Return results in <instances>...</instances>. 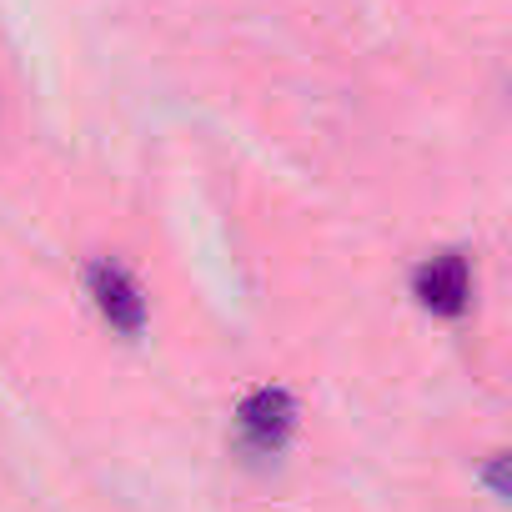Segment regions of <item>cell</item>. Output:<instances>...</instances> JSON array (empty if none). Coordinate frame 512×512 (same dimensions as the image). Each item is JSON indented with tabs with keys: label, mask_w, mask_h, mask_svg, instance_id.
Returning a JSON list of instances; mask_svg holds the SVG:
<instances>
[{
	"label": "cell",
	"mask_w": 512,
	"mask_h": 512,
	"mask_svg": "<svg viewBox=\"0 0 512 512\" xmlns=\"http://www.w3.org/2000/svg\"><path fill=\"white\" fill-rule=\"evenodd\" d=\"M86 297L96 302L101 322L116 337H126V342H136L146 332V322H151V302H146L141 282L121 262H111V256H101V262L86 267Z\"/></svg>",
	"instance_id": "obj_1"
},
{
	"label": "cell",
	"mask_w": 512,
	"mask_h": 512,
	"mask_svg": "<svg viewBox=\"0 0 512 512\" xmlns=\"http://www.w3.org/2000/svg\"><path fill=\"white\" fill-rule=\"evenodd\" d=\"M412 292L417 302L432 312V317H462L472 307V267L462 251H437L417 267L412 277Z\"/></svg>",
	"instance_id": "obj_3"
},
{
	"label": "cell",
	"mask_w": 512,
	"mask_h": 512,
	"mask_svg": "<svg viewBox=\"0 0 512 512\" xmlns=\"http://www.w3.org/2000/svg\"><path fill=\"white\" fill-rule=\"evenodd\" d=\"M236 432H241L246 452H256V457L287 452V442L297 432V402H292V392L287 387H256V392H246L241 407H236Z\"/></svg>",
	"instance_id": "obj_2"
}]
</instances>
